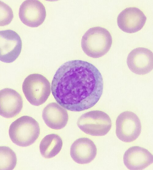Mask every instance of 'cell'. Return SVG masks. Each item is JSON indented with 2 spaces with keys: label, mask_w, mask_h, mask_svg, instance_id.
<instances>
[{
  "label": "cell",
  "mask_w": 153,
  "mask_h": 170,
  "mask_svg": "<svg viewBox=\"0 0 153 170\" xmlns=\"http://www.w3.org/2000/svg\"><path fill=\"white\" fill-rule=\"evenodd\" d=\"M22 90L28 101L32 105L38 106L47 100L50 93V86L49 81L43 75L33 74L24 79Z\"/></svg>",
  "instance_id": "cell-4"
},
{
  "label": "cell",
  "mask_w": 153,
  "mask_h": 170,
  "mask_svg": "<svg viewBox=\"0 0 153 170\" xmlns=\"http://www.w3.org/2000/svg\"><path fill=\"white\" fill-rule=\"evenodd\" d=\"M19 16L24 25L31 27H37L44 21L46 10L43 4L39 0H27L21 5Z\"/></svg>",
  "instance_id": "cell-8"
},
{
  "label": "cell",
  "mask_w": 153,
  "mask_h": 170,
  "mask_svg": "<svg viewBox=\"0 0 153 170\" xmlns=\"http://www.w3.org/2000/svg\"><path fill=\"white\" fill-rule=\"evenodd\" d=\"M141 131V124L138 117L134 112L125 111L117 117L116 134L118 138L125 142L135 140Z\"/></svg>",
  "instance_id": "cell-6"
},
{
  "label": "cell",
  "mask_w": 153,
  "mask_h": 170,
  "mask_svg": "<svg viewBox=\"0 0 153 170\" xmlns=\"http://www.w3.org/2000/svg\"><path fill=\"white\" fill-rule=\"evenodd\" d=\"M127 64L129 70L136 74H148L153 69V52L145 47L135 48L128 55Z\"/></svg>",
  "instance_id": "cell-9"
},
{
  "label": "cell",
  "mask_w": 153,
  "mask_h": 170,
  "mask_svg": "<svg viewBox=\"0 0 153 170\" xmlns=\"http://www.w3.org/2000/svg\"><path fill=\"white\" fill-rule=\"evenodd\" d=\"M3 7L0 5V26L9 24L13 17L11 9L3 2Z\"/></svg>",
  "instance_id": "cell-17"
},
{
  "label": "cell",
  "mask_w": 153,
  "mask_h": 170,
  "mask_svg": "<svg viewBox=\"0 0 153 170\" xmlns=\"http://www.w3.org/2000/svg\"><path fill=\"white\" fill-rule=\"evenodd\" d=\"M97 148L94 142L87 138L76 140L70 147V154L73 161L80 164L90 163L95 158Z\"/></svg>",
  "instance_id": "cell-13"
},
{
  "label": "cell",
  "mask_w": 153,
  "mask_h": 170,
  "mask_svg": "<svg viewBox=\"0 0 153 170\" xmlns=\"http://www.w3.org/2000/svg\"><path fill=\"white\" fill-rule=\"evenodd\" d=\"M77 124L83 132L94 136L106 135L110 130L112 124L109 115L99 110L91 111L83 114L79 118Z\"/></svg>",
  "instance_id": "cell-5"
},
{
  "label": "cell",
  "mask_w": 153,
  "mask_h": 170,
  "mask_svg": "<svg viewBox=\"0 0 153 170\" xmlns=\"http://www.w3.org/2000/svg\"><path fill=\"white\" fill-rule=\"evenodd\" d=\"M62 146L61 138L57 134H50L46 135L42 140L39 145V150L43 157L50 158L60 152Z\"/></svg>",
  "instance_id": "cell-15"
},
{
  "label": "cell",
  "mask_w": 153,
  "mask_h": 170,
  "mask_svg": "<svg viewBox=\"0 0 153 170\" xmlns=\"http://www.w3.org/2000/svg\"><path fill=\"white\" fill-rule=\"evenodd\" d=\"M22 46L20 37L15 32L10 29L0 31V61L6 63L14 62L20 55Z\"/></svg>",
  "instance_id": "cell-7"
},
{
  "label": "cell",
  "mask_w": 153,
  "mask_h": 170,
  "mask_svg": "<svg viewBox=\"0 0 153 170\" xmlns=\"http://www.w3.org/2000/svg\"><path fill=\"white\" fill-rule=\"evenodd\" d=\"M124 163L131 170L144 169L153 163L152 154L146 149L139 146L129 148L123 155Z\"/></svg>",
  "instance_id": "cell-12"
},
{
  "label": "cell",
  "mask_w": 153,
  "mask_h": 170,
  "mask_svg": "<svg viewBox=\"0 0 153 170\" xmlns=\"http://www.w3.org/2000/svg\"><path fill=\"white\" fill-rule=\"evenodd\" d=\"M42 117L46 125L54 130L61 129L65 127L69 118L67 111L55 102L51 103L44 108Z\"/></svg>",
  "instance_id": "cell-14"
},
{
  "label": "cell",
  "mask_w": 153,
  "mask_h": 170,
  "mask_svg": "<svg viewBox=\"0 0 153 170\" xmlns=\"http://www.w3.org/2000/svg\"><path fill=\"white\" fill-rule=\"evenodd\" d=\"M22 100L21 95L13 89L7 88L1 90L0 115L7 118L17 115L22 109Z\"/></svg>",
  "instance_id": "cell-11"
},
{
  "label": "cell",
  "mask_w": 153,
  "mask_h": 170,
  "mask_svg": "<svg viewBox=\"0 0 153 170\" xmlns=\"http://www.w3.org/2000/svg\"><path fill=\"white\" fill-rule=\"evenodd\" d=\"M101 73L93 65L80 60L67 61L57 70L51 83L54 98L67 110L80 111L94 106L102 94Z\"/></svg>",
  "instance_id": "cell-1"
},
{
  "label": "cell",
  "mask_w": 153,
  "mask_h": 170,
  "mask_svg": "<svg viewBox=\"0 0 153 170\" xmlns=\"http://www.w3.org/2000/svg\"><path fill=\"white\" fill-rule=\"evenodd\" d=\"M0 170H12L16 166L17 158L15 153L9 147L1 146Z\"/></svg>",
  "instance_id": "cell-16"
},
{
  "label": "cell",
  "mask_w": 153,
  "mask_h": 170,
  "mask_svg": "<svg viewBox=\"0 0 153 170\" xmlns=\"http://www.w3.org/2000/svg\"><path fill=\"white\" fill-rule=\"evenodd\" d=\"M147 20L145 14L137 7H127L122 11L117 17V23L119 28L123 32H136L141 30Z\"/></svg>",
  "instance_id": "cell-10"
},
{
  "label": "cell",
  "mask_w": 153,
  "mask_h": 170,
  "mask_svg": "<svg viewBox=\"0 0 153 170\" xmlns=\"http://www.w3.org/2000/svg\"><path fill=\"white\" fill-rule=\"evenodd\" d=\"M112 43L110 33L106 28L97 26L89 29L82 36V49L88 56L93 58L100 57L110 50Z\"/></svg>",
  "instance_id": "cell-2"
},
{
  "label": "cell",
  "mask_w": 153,
  "mask_h": 170,
  "mask_svg": "<svg viewBox=\"0 0 153 170\" xmlns=\"http://www.w3.org/2000/svg\"><path fill=\"white\" fill-rule=\"evenodd\" d=\"M40 132L38 122L27 115L22 116L13 122L9 130V135L12 142L22 147L33 144L38 138Z\"/></svg>",
  "instance_id": "cell-3"
}]
</instances>
